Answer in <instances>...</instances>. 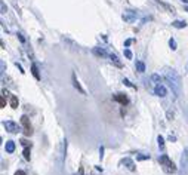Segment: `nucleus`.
I'll return each mask as SVG.
<instances>
[{
    "label": "nucleus",
    "mask_w": 188,
    "mask_h": 175,
    "mask_svg": "<svg viewBox=\"0 0 188 175\" xmlns=\"http://www.w3.org/2000/svg\"><path fill=\"white\" fill-rule=\"evenodd\" d=\"M93 54L98 55V56H108V55H110V54H108L105 49H102V48H93Z\"/></svg>",
    "instance_id": "9b49d317"
},
{
    "label": "nucleus",
    "mask_w": 188,
    "mask_h": 175,
    "mask_svg": "<svg viewBox=\"0 0 188 175\" xmlns=\"http://www.w3.org/2000/svg\"><path fill=\"white\" fill-rule=\"evenodd\" d=\"M9 103H11V107L12 108H18V98L15 95H11L9 97Z\"/></svg>",
    "instance_id": "ddd939ff"
},
{
    "label": "nucleus",
    "mask_w": 188,
    "mask_h": 175,
    "mask_svg": "<svg viewBox=\"0 0 188 175\" xmlns=\"http://www.w3.org/2000/svg\"><path fill=\"white\" fill-rule=\"evenodd\" d=\"M136 70H138L139 73H144V71H145V64H144L142 61H136Z\"/></svg>",
    "instance_id": "a211bd4d"
},
{
    "label": "nucleus",
    "mask_w": 188,
    "mask_h": 175,
    "mask_svg": "<svg viewBox=\"0 0 188 175\" xmlns=\"http://www.w3.org/2000/svg\"><path fill=\"white\" fill-rule=\"evenodd\" d=\"M3 126H5V129H6L8 132H11V134H17V132H18V125H17L15 122H12V120H5V122H3Z\"/></svg>",
    "instance_id": "39448f33"
},
{
    "label": "nucleus",
    "mask_w": 188,
    "mask_h": 175,
    "mask_svg": "<svg viewBox=\"0 0 188 175\" xmlns=\"http://www.w3.org/2000/svg\"><path fill=\"white\" fill-rule=\"evenodd\" d=\"M181 175H188V148H185L181 156Z\"/></svg>",
    "instance_id": "7ed1b4c3"
},
{
    "label": "nucleus",
    "mask_w": 188,
    "mask_h": 175,
    "mask_svg": "<svg viewBox=\"0 0 188 175\" xmlns=\"http://www.w3.org/2000/svg\"><path fill=\"white\" fill-rule=\"evenodd\" d=\"M15 175H27V174H25L24 171H17V172H15Z\"/></svg>",
    "instance_id": "a878e982"
},
{
    "label": "nucleus",
    "mask_w": 188,
    "mask_h": 175,
    "mask_svg": "<svg viewBox=\"0 0 188 175\" xmlns=\"http://www.w3.org/2000/svg\"><path fill=\"white\" fill-rule=\"evenodd\" d=\"M151 80L156 82V85H161V83H160V76H158V74H153V76H151Z\"/></svg>",
    "instance_id": "6ab92c4d"
},
{
    "label": "nucleus",
    "mask_w": 188,
    "mask_h": 175,
    "mask_svg": "<svg viewBox=\"0 0 188 175\" xmlns=\"http://www.w3.org/2000/svg\"><path fill=\"white\" fill-rule=\"evenodd\" d=\"M71 79H73V86L76 88V89L80 92V94H83V95H86V91L81 88V85L79 83V80H77V77H76V73H73V76H71Z\"/></svg>",
    "instance_id": "0eeeda50"
},
{
    "label": "nucleus",
    "mask_w": 188,
    "mask_h": 175,
    "mask_svg": "<svg viewBox=\"0 0 188 175\" xmlns=\"http://www.w3.org/2000/svg\"><path fill=\"white\" fill-rule=\"evenodd\" d=\"M30 157H31V156H30V148L25 147V148H24V159H25V160H30Z\"/></svg>",
    "instance_id": "aec40b11"
},
{
    "label": "nucleus",
    "mask_w": 188,
    "mask_h": 175,
    "mask_svg": "<svg viewBox=\"0 0 188 175\" xmlns=\"http://www.w3.org/2000/svg\"><path fill=\"white\" fill-rule=\"evenodd\" d=\"M21 123H22V126H24V134H25L27 137H30V135L33 134V128H31V125H30V119H28L25 114L21 117Z\"/></svg>",
    "instance_id": "20e7f679"
},
{
    "label": "nucleus",
    "mask_w": 188,
    "mask_h": 175,
    "mask_svg": "<svg viewBox=\"0 0 188 175\" xmlns=\"http://www.w3.org/2000/svg\"><path fill=\"white\" fill-rule=\"evenodd\" d=\"M130 43H132V40H126V43H125V46H129Z\"/></svg>",
    "instance_id": "c85d7f7f"
},
{
    "label": "nucleus",
    "mask_w": 188,
    "mask_h": 175,
    "mask_svg": "<svg viewBox=\"0 0 188 175\" xmlns=\"http://www.w3.org/2000/svg\"><path fill=\"white\" fill-rule=\"evenodd\" d=\"M0 106H2V108H3V107H6V103H5V97H2V100H0Z\"/></svg>",
    "instance_id": "393cba45"
},
{
    "label": "nucleus",
    "mask_w": 188,
    "mask_h": 175,
    "mask_svg": "<svg viewBox=\"0 0 188 175\" xmlns=\"http://www.w3.org/2000/svg\"><path fill=\"white\" fill-rule=\"evenodd\" d=\"M114 101H117V103H120L122 106H126L127 103H129V100H127V97L125 95V94H116L114 97Z\"/></svg>",
    "instance_id": "1a4fd4ad"
},
{
    "label": "nucleus",
    "mask_w": 188,
    "mask_h": 175,
    "mask_svg": "<svg viewBox=\"0 0 188 175\" xmlns=\"http://www.w3.org/2000/svg\"><path fill=\"white\" fill-rule=\"evenodd\" d=\"M6 12V9H5V3L2 2V14H5Z\"/></svg>",
    "instance_id": "cd10ccee"
},
{
    "label": "nucleus",
    "mask_w": 188,
    "mask_h": 175,
    "mask_svg": "<svg viewBox=\"0 0 188 175\" xmlns=\"http://www.w3.org/2000/svg\"><path fill=\"white\" fill-rule=\"evenodd\" d=\"M5 150H6L8 153H14V151H15V142H14V141H6Z\"/></svg>",
    "instance_id": "f8f14e48"
},
{
    "label": "nucleus",
    "mask_w": 188,
    "mask_h": 175,
    "mask_svg": "<svg viewBox=\"0 0 188 175\" xmlns=\"http://www.w3.org/2000/svg\"><path fill=\"white\" fill-rule=\"evenodd\" d=\"M169 45H170V48H172L173 51L176 49V42H175V39H170V40H169Z\"/></svg>",
    "instance_id": "412c9836"
},
{
    "label": "nucleus",
    "mask_w": 188,
    "mask_h": 175,
    "mask_svg": "<svg viewBox=\"0 0 188 175\" xmlns=\"http://www.w3.org/2000/svg\"><path fill=\"white\" fill-rule=\"evenodd\" d=\"M185 11H187V12H188V6H187V8H185Z\"/></svg>",
    "instance_id": "7c9ffc66"
},
{
    "label": "nucleus",
    "mask_w": 188,
    "mask_h": 175,
    "mask_svg": "<svg viewBox=\"0 0 188 175\" xmlns=\"http://www.w3.org/2000/svg\"><path fill=\"white\" fill-rule=\"evenodd\" d=\"M125 56H126L127 59H132V52H130L129 49H125Z\"/></svg>",
    "instance_id": "4be33fe9"
},
{
    "label": "nucleus",
    "mask_w": 188,
    "mask_h": 175,
    "mask_svg": "<svg viewBox=\"0 0 188 175\" xmlns=\"http://www.w3.org/2000/svg\"><path fill=\"white\" fill-rule=\"evenodd\" d=\"M167 120H173V111H167Z\"/></svg>",
    "instance_id": "b1692460"
},
{
    "label": "nucleus",
    "mask_w": 188,
    "mask_h": 175,
    "mask_svg": "<svg viewBox=\"0 0 188 175\" xmlns=\"http://www.w3.org/2000/svg\"><path fill=\"white\" fill-rule=\"evenodd\" d=\"M21 144H22L24 147H28V141H25V140H22V141H21Z\"/></svg>",
    "instance_id": "bb28decb"
},
{
    "label": "nucleus",
    "mask_w": 188,
    "mask_h": 175,
    "mask_svg": "<svg viewBox=\"0 0 188 175\" xmlns=\"http://www.w3.org/2000/svg\"><path fill=\"white\" fill-rule=\"evenodd\" d=\"M31 73H33V76L37 79V80H40V74H39V68H37V65L36 64H33L31 65Z\"/></svg>",
    "instance_id": "2eb2a0df"
},
{
    "label": "nucleus",
    "mask_w": 188,
    "mask_h": 175,
    "mask_svg": "<svg viewBox=\"0 0 188 175\" xmlns=\"http://www.w3.org/2000/svg\"><path fill=\"white\" fill-rule=\"evenodd\" d=\"M158 162H160V165H161V168H163V171L166 174H175L176 172V166H175V163L170 160V157L167 154H161L158 157Z\"/></svg>",
    "instance_id": "f03ea898"
},
{
    "label": "nucleus",
    "mask_w": 188,
    "mask_h": 175,
    "mask_svg": "<svg viewBox=\"0 0 188 175\" xmlns=\"http://www.w3.org/2000/svg\"><path fill=\"white\" fill-rule=\"evenodd\" d=\"M157 144H158V148H160L161 151H164V138H163L161 135L157 137Z\"/></svg>",
    "instance_id": "dca6fc26"
},
{
    "label": "nucleus",
    "mask_w": 188,
    "mask_h": 175,
    "mask_svg": "<svg viewBox=\"0 0 188 175\" xmlns=\"http://www.w3.org/2000/svg\"><path fill=\"white\" fill-rule=\"evenodd\" d=\"M172 25H173L175 28H185V27H187V22H185V21H173Z\"/></svg>",
    "instance_id": "4468645a"
},
{
    "label": "nucleus",
    "mask_w": 188,
    "mask_h": 175,
    "mask_svg": "<svg viewBox=\"0 0 188 175\" xmlns=\"http://www.w3.org/2000/svg\"><path fill=\"white\" fill-rule=\"evenodd\" d=\"M182 2H184V3H187V5H188V0H182Z\"/></svg>",
    "instance_id": "c756f323"
},
{
    "label": "nucleus",
    "mask_w": 188,
    "mask_h": 175,
    "mask_svg": "<svg viewBox=\"0 0 188 175\" xmlns=\"http://www.w3.org/2000/svg\"><path fill=\"white\" fill-rule=\"evenodd\" d=\"M164 79L169 83V86H170L172 92L175 94V97H179L181 95V89H182V83H181V77L176 73V70L166 68L164 70Z\"/></svg>",
    "instance_id": "f257e3e1"
},
{
    "label": "nucleus",
    "mask_w": 188,
    "mask_h": 175,
    "mask_svg": "<svg viewBox=\"0 0 188 175\" xmlns=\"http://www.w3.org/2000/svg\"><path fill=\"white\" fill-rule=\"evenodd\" d=\"M136 18H138V14L133 12V11H127V12H125V15H123V20L127 21V22H132V21H135Z\"/></svg>",
    "instance_id": "6e6552de"
},
{
    "label": "nucleus",
    "mask_w": 188,
    "mask_h": 175,
    "mask_svg": "<svg viewBox=\"0 0 188 175\" xmlns=\"http://www.w3.org/2000/svg\"><path fill=\"white\" fill-rule=\"evenodd\" d=\"M108 58H110V59H111V61H113V62H114V64L117 65V67H122V62L119 61V58H117L116 55H113V54H110V55H108Z\"/></svg>",
    "instance_id": "f3484780"
},
{
    "label": "nucleus",
    "mask_w": 188,
    "mask_h": 175,
    "mask_svg": "<svg viewBox=\"0 0 188 175\" xmlns=\"http://www.w3.org/2000/svg\"><path fill=\"white\" fill-rule=\"evenodd\" d=\"M123 83H125L126 86H129V88H135V86H133V85H132V83L127 80V79H125V80H123Z\"/></svg>",
    "instance_id": "5701e85b"
},
{
    "label": "nucleus",
    "mask_w": 188,
    "mask_h": 175,
    "mask_svg": "<svg viewBox=\"0 0 188 175\" xmlns=\"http://www.w3.org/2000/svg\"><path fill=\"white\" fill-rule=\"evenodd\" d=\"M122 165H125L129 171H135L136 168H135V163H133V160L132 159H129V157H125V159H122V162H120Z\"/></svg>",
    "instance_id": "9d476101"
},
{
    "label": "nucleus",
    "mask_w": 188,
    "mask_h": 175,
    "mask_svg": "<svg viewBox=\"0 0 188 175\" xmlns=\"http://www.w3.org/2000/svg\"><path fill=\"white\" fill-rule=\"evenodd\" d=\"M154 94H156L157 97L163 98V97H166L167 91H166V88H164L163 85H156V88H154Z\"/></svg>",
    "instance_id": "423d86ee"
}]
</instances>
